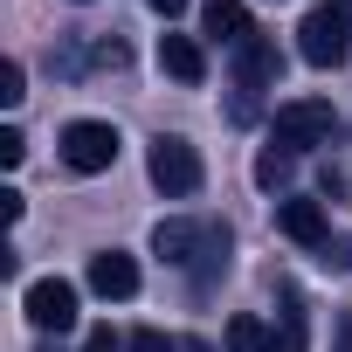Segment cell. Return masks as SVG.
Returning a JSON list of instances; mask_svg holds the SVG:
<instances>
[{"label":"cell","mask_w":352,"mask_h":352,"mask_svg":"<svg viewBox=\"0 0 352 352\" xmlns=\"http://www.w3.org/2000/svg\"><path fill=\"white\" fill-rule=\"evenodd\" d=\"M159 69L173 83H208V56H201L194 35H159Z\"/></svg>","instance_id":"30bf717a"},{"label":"cell","mask_w":352,"mask_h":352,"mask_svg":"<svg viewBox=\"0 0 352 352\" xmlns=\"http://www.w3.org/2000/svg\"><path fill=\"white\" fill-rule=\"evenodd\" d=\"M90 290H97V297H111V304L138 297V263H131L124 249H104V256H90Z\"/></svg>","instance_id":"ba28073f"},{"label":"cell","mask_w":352,"mask_h":352,"mask_svg":"<svg viewBox=\"0 0 352 352\" xmlns=\"http://www.w3.org/2000/svg\"><path fill=\"white\" fill-rule=\"evenodd\" d=\"M276 235H290L297 249H324L331 242V221L318 201H276Z\"/></svg>","instance_id":"52a82bcc"},{"label":"cell","mask_w":352,"mask_h":352,"mask_svg":"<svg viewBox=\"0 0 352 352\" xmlns=\"http://www.w3.org/2000/svg\"><path fill=\"white\" fill-rule=\"evenodd\" d=\"M145 8H152V14H166V21H173V14H180V8H187V0H145Z\"/></svg>","instance_id":"7402d4cb"},{"label":"cell","mask_w":352,"mask_h":352,"mask_svg":"<svg viewBox=\"0 0 352 352\" xmlns=\"http://www.w3.org/2000/svg\"><path fill=\"white\" fill-rule=\"evenodd\" d=\"M297 56H304L311 69H338V63L352 56V28H345L331 8H311L304 28H297Z\"/></svg>","instance_id":"277c9868"},{"label":"cell","mask_w":352,"mask_h":352,"mask_svg":"<svg viewBox=\"0 0 352 352\" xmlns=\"http://www.w3.org/2000/svg\"><path fill=\"white\" fill-rule=\"evenodd\" d=\"M21 208H28V201H21V194H14V187H0V221H8V228H14V221H21Z\"/></svg>","instance_id":"ac0fdd59"},{"label":"cell","mask_w":352,"mask_h":352,"mask_svg":"<svg viewBox=\"0 0 352 352\" xmlns=\"http://www.w3.org/2000/svg\"><path fill=\"white\" fill-rule=\"evenodd\" d=\"M83 352H118V331H111V324H97V331L83 338Z\"/></svg>","instance_id":"44dd1931"},{"label":"cell","mask_w":352,"mask_h":352,"mask_svg":"<svg viewBox=\"0 0 352 352\" xmlns=\"http://www.w3.org/2000/svg\"><path fill=\"white\" fill-rule=\"evenodd\" d=\"M228 352H290V345H283L256 311H235V318H228Z\"/></svg>","instance_id":"8fae6325"},{"label":"cell","mask_w":352,"mask_h":352,"mask_svg":"<svg viewBox=\"0 0 352 352\" xmlns=\"http://www.w3.org/2000/svg\"><path fill=\"white\" fill-rule=\"evenodd\" d=\"M21 97H28V69H21V63H0V104L14 111Z\"/></svg>","instance_id":"5bb4252c"},{"label":"cell","mask_w":352,"mask_h":352,"mask_svg":"<svg viewBox=\"0 0 352 352\" xmlns=\"http://www.w3.org/2000/svg\"><path fill=\"white\" fill-rule=\"evenodd\" d=\"M124 352H180V338H166V331H152V324H145V331H131V338H124Z\"/></svg>","instance_id":"9a60e30c"},{"label":"cell","mask_w":352,"mask_h":352,"mask_svg":"<svg viewBox=\"0 0 352 352\" xmlns=\"http://www.w3.org/2000/svg\"><path fill=\"white\" fill-rule=\"evenodd\" d=\"M201 28H208V42H228V49H242L256 35V21H249L242 0H201Z\"/></svg>","instance_id":"9c48e42d"},{"label":"cell","mask_w":352,"mask_h":352,"mask_svg":"<svg viewBox=\"0 0 352 352\" xmlns=\"http://www.w3.org/2000/svg\"><path fill=\"white\" fill-rule=\"evenodd\" d=\"M283 76V56H276V42L270 35H249L242 49H235V90H242V118H249V97L256 90H270Z\"/></svg>","instance_id":"8992f818"},{"label":"cell","mask_w":352,"mask_h":352,"mask_svg":"<svg viewBox=\"0 0 352 352\" xmlns=\"http://www.w3.org/2000/svg\"><path fill=\"white\" fill-rule=\"evenodd\" d=\"M63 166L69 173H111L118 166V124H104V118H76V124H63Z\"/></svg>","instance_id":"3957f363"},{"label":"cell","mask_w":352,"mask_h":352,"mask_svg":"<svg viewBox=\"0 0 352 352\" xmlns=\"http://www.w3.org/2000/svg\"><path fill=\"white\" fill-rule=\"evenodd\" d=\"M318 263H324V270H352V235L324 242V249H318Z\"/></svg>","instance_id":"e0dca14e"},{"label":"cell","mask_w":352,"mask_h":352,"mask_svg":"<svg viewBox=\"0 0 352 352\" xmlns=\"http://www.w3.org/2000/svg\"><path fill=\"white\" fill-rule=\"evenodd\" d=\"M180 352H214V345H201V338H180Z\"/></svg>","instance_id":"cb8c5ba5"},{"label":"cell","mask_w":352,"mask_h":352,"mask_svg":"<svg viewBox=\"0 0 352 352\" xmlns=\"http://www.w3.org/2000/svg\"><path fill=\"white\" fill-rule=\"evenodd\" d=\"M331 352H352V304L338 311V331H331Z\"/></svg>","instance_id":"ffe728a7"},{"label":"cell","mask_w":352,"mask_h":352,"mask_svg":"<svg viewBox=\"0 0 352 352\" xmlns=\"http://www.w3.org/2000/svg\"><path fill=\"white\" fill-rule=\"evenodd\" d=\"M324 8H331V14H338V21L352 28V0H324Z\"/></svg>","instance_id":"603a6c76"},{"label":"cell","mask_w":352,"mask_h":352,"mask_svg":"<svg viewBox=\"0 0 352 352\" xmlns=\"http://www.w3.org/2000/svg\"><path fill=\"white\" fill-rule=\"evenodd\" d=\"M290 173H297V152H283V145H263V152H256V187H263V194L290 187Z\"/></svg>","instance_id":"4fadbf2b"},{"label":"cell","mask_w":352,"mask_h":352,"mask_svg":"<svg viewBox=\"0 0 352 352\" xmlns=\"http://www.w3.org/2000/svg\"><path fill=\"white\" fill-rule=\"evenodd\" d=\"M21 159H28V138H21V124H8V131H0V166L14 173Z\"/></svg>","instance_id":"2e32d148"},{"label":"cell","mask_w":352,"mask_h":352,"mask_svg":"<svg viewBox=\"0 0 352 352\" xmlns=\"http://www.w3.org/2000/svg\"><path fill=\"white\" fill-rule=\"evenodd\" d=\"M276 304H283V345L304 352L311 345V318H304V290L297 283H276Z\"/></svg>","instance_id":"7c38bea8"},{"label":"cell","mask_w":352,"mask_h":352,"mask_svg":"<svg viewBox=\"0 0 352 352\" xmlns=\"http://www.w3.org/2000/svg\"><path fill=\"white\" fill-rule=\"evenodd\" d=\"M21 311H28V324H35V331H69V324H76V283L42 276V283H28V290H21Z\"/></svg>","instance_id":"5b68a950"},{"label":"cell","mask_w":352,"mask_h":352,"mask_svg":"<svg viewBox=\"0 0 352 352\" xmlns=\"http://www.w3.org/2000/svg\"><path fill=\"white\" fill-rule=\"evenodd\" d=\"M331 131H338V118H331L324 97H290V104H276V118H270V145H283V152L331 145Z\"/></svg>","instance_id":"7a4b0ae2"},{"label":"cell","mask_w":352,"mask_h":352,"mask_svg":"<svg viewBox=\"0 0 352 352\" xmlns=\"http://www.w3.org/2000/svg\"><path fill=\"white\" fill-rule=\"evenodd\" d=\"M145 180H152L166 201H187V194H201L208 166H201V152H194L180 131H159V138H152V152H145Z\"/></svg>","instance_id":"6da1fadb"},{"label":"cell","mask_w":352,"mask_h":352,"mask_svg":"<svg viewBox=\"0 0 352 352\" xmlns=\"http://www.w3.org/2000/svg\"><path fill=\"white\" fill-rule=\"evenodd\" d=\"M318 187H324V201H338V194H345V166H324V173H318Z\"/></svg>","instance_id":"d6986e66"}]
</instances>
